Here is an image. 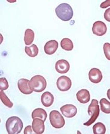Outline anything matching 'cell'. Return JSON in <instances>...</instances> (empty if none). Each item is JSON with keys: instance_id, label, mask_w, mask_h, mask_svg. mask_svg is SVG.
Wrapping results in <instances>:
<instances>
[{"instance_id": "obj_21", "label": "cell", "mask_w": 110, "mask_h": 134, "mask_svg": "<svg viewBox=\"0 0 110 134\" xmlns=\"http://www.w3.org/2000/svg\"><path fill=\"white\" fill-rule=\"evenodd\" d=\"M101 109L105 114H110V102L105 98H102L100 100Z\"/></svg>"}, {"instance_id": "obj_8", "label": "cell", "mask_w": 110, "mask_h": 134, "mask_svg": "<svg viewBox=\"0 0 110 134\" xmlns=\"http://www.w3.org/2000/svg\"><path fill=\"white\" fill-rule=\"evenodd\" d=\"M61 113L67 118H72L77 113V109L74 105L71 104L65 105L60 108Z\"/></svg>"}, {"instance_id": "obj_23", "label": "cell", "mask_w": 110, "mask_h": 134, "mask_svg": "<svg viewBox=\"0 0 110 134\" xmlns=\"http://www.w3.org/2000/svg\"><path fill=\"white\" fill-rule=\"evenodd\" d=\"M103 52L107 59L110 60V43H105L103 44Z\"/></svg>"}, {"instance_id": "obj_28", "label": "cell", "mask_w": 110, "mask_h": 134, "mask_svg": "<svg viewBox=\"0 0 110 134\" xmlns=\"http://www.w3.org/2000/svg\"><path fill=\"white\" fill-rule=\"evenodd\" d=\"M107 97H108V98L110 100V88L107 91Z\"/></svg>"}, {"instance_id": "obj_12", "label": "cell", "mask_w": 110, "mask_h": 134, "mask_svg": "<svg viewBox=\"0 0 110 134\" xmlns=\"http://www.w3.org/2000/svg\"><path fill=\"white\" fill-rule=\"evenodd\" d=\"M32 123V129L36 134L42 133L44 132V121L40 119H34Z\"/></svg>"}, {"instance_id": "obj_25", "label": "cell", "mask_w": 110, "mask_h": 134, "mask_svg": "<svg viewBox=\"0 0 110 134\" xmlns=\"http://www.w3.org/2000/svg\"><path fill=\"white\" fill-rule=\"evenodd\" d=\"M104 18L106 21L110 22V8L106 10L104 13Z\"/></svg>"}, {"instance_id": "obj_1", "label": "cell", "mask_w": 110, "mask_h": 134, "mask_svg": "<svg viewBox=\"0 0 110 134\" xmlns=\"http://www.w3.org/2000/svg\"><path fill=\"white\" fill-rule=\"evenodd\" d=\"M5 127L9 134H17L21 132L23 124L19 117L12 116L6 121Z\"/></svg>"}, {"instance_id": "obj_26", "label": "cell", "mask_w": 110, "mask_h": 134, "mask_svg": "<svg viewBox=\"0 0 110 134\" xmlns=\"http://www.w3.org/2000/svg\"><path fill=\"white\" fill-rule=\"evenodd\" d=\"M109 6H110V0L109 1H106L103 2L102 3H101L100 7L102 9H106V8L109 7Z\"/></svg>"}, {"instance_id": "obj_13", "label": "cell", "mask_w": 110, "mask_h": 134, "mask_svg": "<svg viewBox=\"0 0 110 134\" xmlns=\"http://www.w3.org/2000/svg\"><path fill=\"white\" fill-rule=\"evenodd\" d=\"M58 48V42L55 40H52L47 42L44 45V52L47 55H52L56 52Z\"/></svg>"}, {"instance_id": "obj_15", "label": "cell", "mask_w": 110, "mask_h": 134, "mask_svg": "<svg viewBox=\"0 0 110 134\" xmlns=\"http://www.w3.org/2000/svg\"><path fill=\"white\" fill-rule=\"evenodd\" d=\"M41 100L42 104L44 107H49L53 103L54 96L51 93L46 91L41 95Z\"/></svg>"}, {"instance_id": "obj_24", "label": "cell", "mask_w": 110, "mask_h": 134, "mask_svg": "<svg viewBox=\"0 0 110 134\" xmlns=\"http://www.w3.org/2000/svg\"><path fill=\"white\" fill-rule=\"evenodd\" d=\"M9 88V83L5 78H1L0 79V88L1 90H5Z\"/></svg>"}, {"instance_id": "obj_16", "label": "cell", "mask_w": 110, "mask_h": 134, "mask_svg": "<svg viewBox=\"0 0 110 134\" xmlns=\"http://www.w3.org/2000/svg\"><path fill=\"white\" fill-rule=\"evenodd\" d=\"M47 114L46 111L42 108H36L34 109L32 113V118L34 119H40L45 121L46 120Z\"/></svg>"}, {"instance_id": "obj_20", "label": "cell", "mask_w": 110, "mask_h": 134, "mask_svg": "<svg viewBox=\"0 0 110 134\" xmlns=\"http://www.w3.org/2000/svg\"><path fill=\"white\" fill-rule=\"evenodd\" d=\"M93 131L94 134H105L106 132L105 126L102 123H97L93 126Z\"/></svg>"}, {"instance_id": "obj_11", "label": "cell", "mask_w": 110, "mask_h": 134, "mask_svg": "<svg viewBox=\"0 0 110 134\" xmlns=\"http://www.w3.org/2000/svg\"><path fill=\"white\" fill-rule=\"evenodd\" d=\"M70 68V63L66 60H58L55 64L56 70L59 74H66Z\"/></svg>"}, {"instance_id": "obj_19", "label": "cell", "mask_w": 110, "mask_h": 134, "mask_svg": "<svg viewBox=\"0 0 110 134\" xmlns=\"http://www.w3.org/2000/svg\"><path fill=\"white\" fill-rule=\"evenodd\" d=\"M60 46L65 51H72L73 48H74V45H73V43L72 40H70L68 38H64L61 40L60 42Z\"/></svg>"}, {"instance_id": "obj_27", "label": "cell", "mask_w": 110, "mask_h": 134, "mask_svg": "<svg viewBox=\"0 0 110 134\" xmlns=\"http://www.w3.org/2000/svg\"><path fill=\"white\" fill-rule=\"evenodd\" d=\"M32 126H26L25 129V131H24V133L25 134H29V133H32Z\"/></svg>"}, {"instance_id": "obj_17", "label": "cell", "mask_w": 110, "mask_h": 134, "mask_svg": "<svg viewBox=\"0 0 110 134\" xmlns=\"http://www.w3.org/2000/svg\"><path fill=\"white\" fill-rule=\"evenodd\" d=\"M34 37H35V34L33 30L31 29H26L25 32V36H24V41H25V43L26 46L30 45V44L32 43L34 40Z\"/></svg>"}, {"instance_id": "obj_18", "label": "cell", "mask_w": 110, "mask_h": 134, "mask_svg": "<svg viewBox=\"0 0 110 134\" xmlns=\"http://www.w3.org/2000/svg\"><path fill=\"white\" fill-rule=\"evenodd\" d=\"M26 54L30 57H35L38 54V48L35 44H32L30 46H26L25 48Z\"/></svg>"}, {"instance_id": "obj_4", "label": "cell", "mask_w": 110, "mask_h": 134, "mask_svg": "<svg viewBox=\"0 0 110 134\" xmlns=\"http://www.w3.org/2000/svg\"><path fill=\"white\" fill-rule=\"evenodd\" d=\"M87 112L90 116V119L87 122L84 123V125L86 126H89L95 122L99 115L100 109H99V106L98 105V101L96 99H93L88 107Z\"/></svg>"}, {"instance_id": "obj_3", "label": "cell", "mask_w": 110, "mask_h": 134, "mask_svg": "<svg viewBox=\"0 0 110 134\" xmlns=\"http://www.w3.org/2000/svg\"><path fill=\"white\" fill-rule=\"evenodd\" d=\"M29 86L30 88L35 92H42L46 88V80L41 75H35L30 79L29 82Z\"/></svg>"}, {"instance_id": "obj_5", "label": "cell", "mask_w": 110, "mask_h": 134, "mask_svg": "<svg viewBox=\"0 0 110 134\" xmlns=\"http://www.w3.org/2000/svg\"><path fill=\"white\" fill-rule=\"evenodd\" d=\"M49 119L51 125L54 128L60 129L64 126L65 123L64 118L58 111H51Z\"/></svg>"}, {"instance_id": "obj_6", "label": "cell", "mask_w": 110, "mask_h": 134, "mask_svg": "<svg viewBox=\"0 0 110 134\" xmlns=\"http://www.w3.org/2000/svg\"><path fill=\"white\" fill-rule=\"evenodd\" d=\"M57 87L61 91H66L70 90L72 86V82L70 78L66 76H61L56 82Z\"/></svg>"}, {"instance_id": "obj_22", "label": "cell", "mask_w": 110, "mask_h": 134, "mask_svg": "<svg viewBox=\"0 0 110 134\" xmlns=\"http://www.w3.org/2000/svg\"><path fill=\"white\" fill-rule=\"evenodd\" d=\"M0 98H1V100L2 101V102L5 106L10 108L13 107V103L9 99V97L7 96V95L5 94V93L4 92L3 90H1V91H0Z\"/></svg>"}, {"instance_id": "obj_10", "label": "cell", "mask_w": 110, "mask_h": 134, "mask_svg": "<svg viewBox=\"0 0 110 134\" xmlns=\"http://www.w3.org/2000/svg\"><path fill=\"white\" fill-rule=\"evenodd\" d=\"M29 80L24 78H22L18 81L17 86L19 90L24 94H30L33 92L29 86Z\"/></svg>"}, {"instance_id": "obj_2", "label": "cell", "mask_w": 110, "mask_h": 134, "mask_svg": "<svg viewBox=\"0 0 110 134\" xmlns=\"http://www.w3.org/2000/svg\"><path fill=\"white\" fill-rule=\"evenodd\" d=\"M55 12L57 16L63 21H69L72 18V8L67 3H62L59 5L55 9Z\"/></svg>"}, {"instance_id": "obj_9", "label": "cell", "mask_w": 110, "mask_h": 134, "mask_svg": "<svg viewBox=\"0 0 110 134\" xmlns=\"http://www.w3.org/2000/svg\"><path fill=\"white\" fill-rule=\"evenodd\" d=\"M89 78L91 82L94 84L99 83L102 80L101 71L97 68H92L89 72Z\"/></svg>"}, {"instance_id": "obj_14", "label": "cell", "mask_w": 110, "mask_h": 134, "mask_svg": "<svg viewBox=\"0 0 110 134\" xmlns=\"http://www.w3.org/2000/svg\"><path fill=\"white\" fill-rule=\"evenodd\" d=\"M77 99L81 103H87L90 99V94L86 89H82L78 91L76 94Z\"/></svg>"}, {"instance_id": "obj_7", "label": "cell", "mask_w": 110, "mask_h": 134, "mask_svg": "<svg viewBox=\"0 0 110 134\" xmlns=\"http://www.w3.org/2000/svg\"><path fill=\"white\" fill-rule=\"evenodd\" d=\"M107 30L106 24L102 21H96L93 24L92 31L93 34L97 36H102L106 34Z\"/></svg>"}]
</instances>
